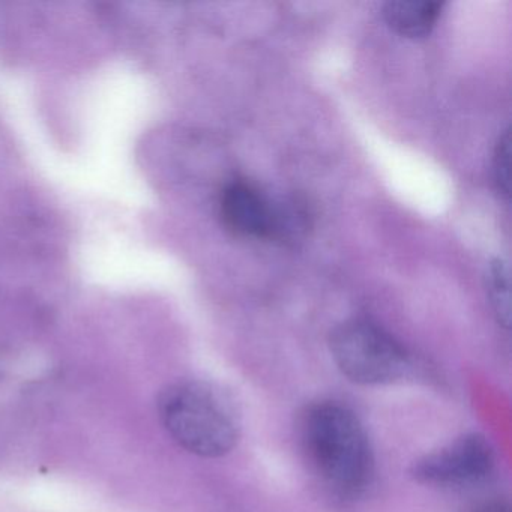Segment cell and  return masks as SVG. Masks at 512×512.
Listing matches in <instances>:
<instances>
[{
  "label": "cell",
  "instance_id": "1",
  "mask_svg": "<svg viewBox=\"0 0 512 512\" xmlns=\"http://www.w3.org/2000/svg\"><path fill=\"white\" fill-rule=\"evenodd\" d=\"M302 442L320 478L337 493L358 496L373 478L370 440L358 416L343 404H314L302 418Z\"/></svg>",
  "mask_w": 512,
  "mask_h": 512
},
{
  "label": "cell",
  "instance_id": "2",
  "mask_svg": "<svg viewBox=\"0 0 512 512\" xmlns=\"http://www.w3.org/2000/svg\"><path fill=\"white\" fill-rule=\"evenodd\" d=\"M158 413L170 437L199 457L229 454L241 434L238 410L230 395L203 380L167 386L158 398Z\"/></svg>",
  "mask_w": 512,
  "mask_h": 512
},
{
  "label": "cell",
  "instance_id": "3",
  "mask_svg": "<svg viewBox=\"0 0 512 512\" xmlns=\"http://www.w3.org/2000/svg\"><path fill=\"white\" fill-rule=\"evenodd\" d=\"M329 349L338 370L358 385H388L403 379L412 368L406 347L370 320L338 325L329 338Z\"/></svg>",
  "mask_w": 512,
  "mask_h": 512
},
{
  "label": "cell",
  "instance_id": "4",
  "mask_svg": "<svg viewBox=\"0 0 512 512\" xmlns=\"http://www.w3.org/2000/svg\"><path fill=\"white\" fill-rule=\"evenodd\" d=\"M494 464L496 454L487 437L469 433L416 461L412 476L431 487H472L491 475Z\"/></svg>",
  "mask_w": 512,
  "mask_h": 512
},
{
  "label": "cell",
  "instance_id": "5",
  "mask_svg": "<svg viewBox=\"0 0 512 512\" xmlns=\"http://www.w3.org/2000/svg\"><path fill=\"white\" fill-rule=\"evenodd\" d=\"M221 217L232 232L257 239H278L289 235L293 224H301V212L275 206L247 182H233L221 196Z\"/></svg>",
  "mask_w": 512,
  "mask_h": 512
},
{
  "label": "cell",
  "instance_id": "6",
  "mask_svg": "<svg viewBox=\"0 0 512 512\" xmlns=\"http://www.w3.org/2000/svg\"><path fill=\"white\" fill-rule=\"evenodd\" d=\"M443 7L436 0H392L383 7V19L400 37L422 40L436 28Z\"/></svg>",
  "mask_w": 512,
  "mask_h": 512
},
{
  "label": "cell",
  "instance_id": "7",
  "mask_svg": "<svg viewBox=\"0 0 512 512\" xmlns=\"http://www.w3.org/2000/svg\"><path fill=\"white\" fill-rule=\"evenodd\" d=\"M488 301L497 322L505 329L511 325V295H509V269L502 259L491 260L485 275Z\"/></svg>",
  "mask_w": 512,
  "mask_h": 512
},
{
  "label": "cell",
  "instance_id": "8",
  "mask_svg": "<svg viewBox=\"0 0 512 512\" xmlns=\"http://www.w3.org/2000/svg\"><path fill=\"white\" fill-rule=\"evenodd\" d=\"M494 184L503 199L509 200V158H511V133L509 128L503 131L502 136L497 140L496 149L493 155Z\"/></svg>",
  "mask_w": 512,
  "mask_h": 512
},
{
  "label": "cell",
  "instance_id": "9",
  "mask_svg": "<svg viewBox=\"0 0 512 512\" xmlns=\"http://www.w3.org/2000/svg\"><path fill=\"white\" fill-rule=\"evenodd\" d=\"M469 512H509V506L499 500H491V502L479 503L469 509Z\"/></svg>",
  "mask_w": 512,
  "mask_h": 512
}]
</instances>
